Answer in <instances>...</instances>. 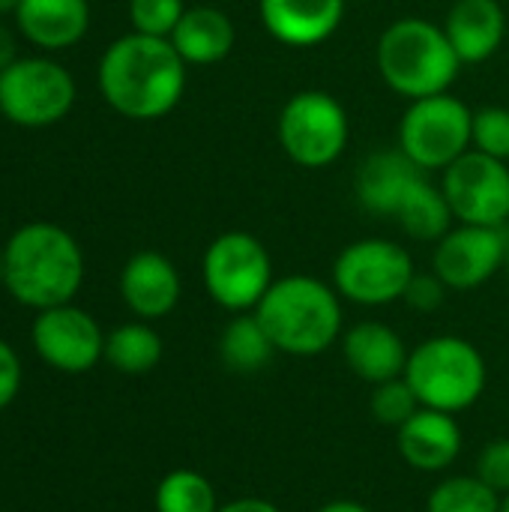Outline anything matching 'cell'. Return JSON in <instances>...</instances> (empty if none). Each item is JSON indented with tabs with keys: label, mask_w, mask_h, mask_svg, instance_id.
<instances>
[{
	"label": "cell",
	"mask_w": 509,
	"mask_h": 512,
	"mask_svg": "<svg viewBox=\"0 0 509 512\" xmlns=\"http://www.w3.org/2000/svg\"><path fill=\"white\" fill-rule=\"evenodd\" d=\"M441 27L462 66L486 63L507 39V12L498 0H456Z\"/></svg>",
	"instance_id": "d6986e66"
},
{
	"label": "cell",
	"mask_w": 509,
	"mask_h": 512,
	"mask_svg": "<svg viewBox=\"0 0 509 512\" xmlns=\"http://www.w3.org/2000/svg\"><path fill=\"white\" fill-rule=\"evenodd\" d=\"M18 30L45 51H63L84 39L90 27L87 0H21L15 9Z\"/></svg>",
	"instance_id": "ffe728a7"
},
{
	"label": "cell",
	"mask_w": 509,
	"mask_h": 512,
	"mask_svg": "<svg viewBox=\"0 0 509 512\" xmlns=\"http://www.w3.org/2000/svg\"><path fill=\"white\" fill-rule=\"evenodd\" d=\"M18 60V45H15V33L6 27V24H0V72L6 69V66H12Z\"/></svg>",
	"instance_id": "836d02e7"
},
{
	"label": "cell",
	"mask_w": 509,
	"mask_h": 512,
	"mask_svg": "<svg viewBox=\"0 0 509 512\" xmlns=\"http://www.w3.org/2000/svg\"><path fill=\"white\" fill-rule=\"evenodd\" d=\"M420 408H423V405H420L414 387H411L405 378L384 381V384H375V387H372L369 411H372L375 423H381V426L399 429V426H405Z\"/></svg>",
	"instance_id": "4316f807"
},
{
	"label": "cell",
	"mask_w": 509,
	"mask_h": 512,
	"mask_svg": "<svg viewBox=\"0 0 509 512\" xmlns=\"http://www.w3.org/2000/svg\"><path fill=\"white\" fill-rule=\"evenodd\" d=\"M462 426L456 414L420 408L405 426L396 429L399 456L420 474H441L453 468L462 453Z\"/></svg>",
	"instance_id": "e0dca14e"
},
{
	"label": "cell",
	"mask_w": 509,
	"mask_h": 512,
	"mask_svg": "<svg viewBox=\"0 0 509 512\" xmlns=\"http://www.w3.org/2000/svg\"><path fill=\"white\" fill-rule=\"evenodd\" d=\"M509 231L504 225H453L435 243L432 270L450 291H474L507 267Z\"/></svg>",
	"instance_id": "7c38bea8"
},
{
	"label": "cell",
	"mask_w": 509,
	"mask_h": 512,
	"mask_svg": "<svg viewBox=\"0 0 509 512\" xmlns=\"http://www.w3.org/2000/svg\"><path fill=\"white\" fill-rule=\"evenodd\" d=\"M276 354L279 351L270 342V336L261 327V321L255 318V312L234 315L225 324L222 336H219V357L237 375H255V372H261Z\"/></svg>",
	"instance_id": "7402d4cb"
},
{
	"label": "cell",
	"mask_w": 509,
	"mask_h": 512,
	"mask_svg": "<svg viewBox=\"0 0 509 512\" xmlns=\"http://www.w3.org/2000/svg\"><path fill=\"white\" fill-rule=\"evenodd\" d=\"M345 3L348 0H258V15L276 42L315 48L339 30Z\"/></svg>",
	"instance_id": "9a60e30c"
},
{
	"label": "cell",
	"mask_w": 509,
	"mask_h": 512,
	"mask_svg": "<svg viewBox=\"0 0 509 512\" xmlns=\"http://www.w3.org/2000/svg\"><path fill=\"white\" fill-rule=\"evenodd\" d=\"M84 282L78 240L51 222L18 228L3 246V288L36 312L72 303Z\"/></svg>",
	"instance_id": "7a4b0ae2"
},
{
	"label": "cell",
	"mask_w": 509,
	"mask_h": 512,
	"mask_svg": "<svg viewBox=\"0 0 509 512\" xmlns=\"http://www.w3.org/2000/svg\"><path fill=\"white\" fill-rule=\"evenodd\" d=\"M156 512H219V498L213 483L192 471V468H177L165 474L156 486Z\"/></svg>",
	"instance_id": "d4e9b609"
},
{
	"label": "cell",
	"mask_w": 509,
	"mask_h": 512,
	"mask_svg": "<svg viewBox=\"0 0 509 512\" xmlns=\"http://www.w3.org/2000/svg\"><path fill=\"white\" fill-rule=\"evenodd\" d=\"M105 360L123 375H147L162 360V339L150 324H120L105 336Z\"/></svg>",
	"instance_id": "cb8c5ba5"
},
{
	"label": "cell",
	"mask_w": 509,
	"mask_h": 512,
	"mask_svg": "<svg viewBox=\"0 0 509 512\" xmlns=\"http://www.w3.org/2000/svg\"><path fill=\"white\" fill-rule=\"evenodd\" d=\"M447 291H450V288L438 279L435 270H432V273H414V279H411V285H408V291H405L402 300H405L411 309H417V312H435V309L444 306Z\"/></svg>",
	"instance_id": "4dcf8cb0"
},
{
	"label": "cell",
	"mask_w": 509,
	"mask_h": 512,
	"mask_svg": "<svg viewBox=\"0 0 509 512\" xmlns=\"http://www.w3.org/2000/svg\"><path fill=\"white\" fill-rule=\"evenodd\" d=\"M375 63L384 84L408 102L450 93L462 60L444 27L429 18L405 15L387 24L375 45Z\"/></svg>",
	"instance_id": "277c9868"
},
{
	"label": "cell",
	"mask_w": 509,
	"mask_h": 512,
	"mask_svg": "<svg viewBox=\"0 0 509 512\" xmlns=\"http://www.w3.org/2000/svg\"><path fill=\"white\" fill-rule=\"evenodd\" d=\"M201 279L210 300L231 315L255 312V306L276 282L267 246L249 231L219 234L204 252Z\"/></svg>",
	"instance_id": "52a82bcc"
},
{
	"label": "cell",
	"mask_w": 509,
	"mask_h": 512,
	"mask_svg": "<svg viewBox=\"0 0 509 512\" xmlns=\"http://www.w3.org/2000/svg\"><path fill=\"white\" fill-rule=\"evenodd\" d=\"M474 111L453 93L408 102L399 120V150L423 171H444L471 150Z\"/></svg>",
	"instance_id": "ba28073f"
},
{
	"label": "cell",
	"mask_w": 509,
	"mask_h": 512,
	"mask_svg": "<svg viewBox=\"0 0 509 512\" xmlns=\"http://www.w3.org/2000/svg\"><path fill=\"white\" fill-rule=\"evenodd\" d=\"M186 9L183 0H129V21L135 33L171 39Z\"/></svg>",
	"instance_id": "f1b7e54d"
},
{
	"label": "cell",
	"mask_w": 509,
	"mask_h": 512,
	"mask_svg": "<svg viewBox=\"0 0 509 512\" xmlns=\"http://www.w3.org/2000/svg\"><path fill=\"white\" fill-rule=\"evenodd\" d=\"M405 381L423 408L462 414L483 399L489 369L474 342L444 333L411 348Z\"/></svg>",
	"instance_id": "5b68a950"
},
{
	"label": "cell",
	"mask_w": 509,
	"mask_h": 512,
	"mask_svg": "<svg viewBox=\"0 0 509 512\" xmlns=\"http://www.w3.org/2000/svg\"><path fill=\"white\" fill-rule=\"evenodd\" d=\"M315 512H375V510H369V507H366V504H360V501H330V504L318 507Z\"/></svg>",
	"instance_id": "e575fe53"
},
{
	"label": "cell",
	"mask_w": 509,
	"mask_h": 512,
	"mask_svg": "<svg viewBox=\"0 0 509 512\" xmlns=\"http://www.w3.org/2000/svg\"><path fill=\"white\" fill-rule=\"evenodd\" d=\"M255 318L267 330L279 354L318 357L342 339V297L333 285L294 273L270 285L255 306Z\"/></svg>",
	"instance_id": "3957f363"
},
{
	"label": "cell",
	"mask_w": 509,
	"mask_h": 512,
	"mask_svg": "<svg viewBox=\"0 0 509 512\" xmlns=\"http://www.w3.org/2000/svg\"><path fill=\"white\" fill-rule=\"evenodd\" d=\"M21 0H0V15H15Z\"/></svg>",
	"instance_id": "d590c367"
},
{
	"label": "cell",
	"mask_w": 509,
	"mask_h": 512,
	"mask_svg": "<svg viewBox=\"0 0 509 512\" xmlns=\"http://www.w3.org/2000/svg\"><path fill=\"white\" fill-rule=\"evenodd\" d=\"M183 282L171 258L162 252H135L120 273V297L141 318L156 321L177 309Z\"/></svg>",
	"instance_id": "2e32d148"
},
{
	"label": "cell",
	"mask_w": 509,
	"mask_h": 512,
	"mask_svg": "<svg viewBox=\"0 0 509 512\" xmlns=\"http://www.w3.org/2000/svg\"><path fill=\"white\" fill-rule=\"evenodd\" d=\"M219 512H282L276 504H270L267 498H237L222 504Z\"/></svg>",
	"instance_id": "d6a6232c"
},
{
	"label": "cell",
	"mask_w": 509,
	"mask_h": 512,
	"mask_svg": "<svg viewBox=\"0 0 509 512\" xmlns=\"http://www.w3.org/2000/svg\"><path fill=\"white\" fill-rule=\"evenodd\" d=\"M21 390V360L9 342L0 339V411L15 402Z\"/></svg>",
	"instance_id": "1f68e13d"
},
{
	"label": "cell",
	"mask_w": 509,
	"mask_h": 512,
	"mask_svg": "<svg viewBox=\"0 0 509 512\" xmlns=\"http://www.w3.org/2000/svg\"><path fill=\"white\" fill-rule=\"evenodd\" d=\"M441 192L456 222L465 225H507L509 168L480 150H468L441 171Z\"/></svg>",
	"instance_id": "8fae6325"
},
{
	"label": "cell",
	"mask_w": 509,
	"mask_h": 512,
	"mask_svg": "<svg viewBox=\"0 0 509 512\" xmlns=\"http://www.w3.org/2000/svg\"><path fill=\"white\" fill-rule=\"evenodd\" d=\"M507 273H509V252H507Z\"/></svg>",
	"instance_id": "f35d334b"
},
{
	"label": "cell",
	"mask_w": 509,
	"mask_h": 512,
	"mask_svg": "<svg viewBox=\"0 0 509 512\" xmlns=\"http://www.w3.org/2000/svg\"><path fill=\"white\" fill-rule=\"evenodd\" d=\"M0 285H3V249H0Z\"/></svg>",
	"instance_id": "74e56055"
},
{
	"label": "cell",
	"mask_w": 509,
	"mask_h": 512,
	"mask_svg": "<svg viewBox=\"0 0 509 512\" xmlns=\"http://www.w3.org/2000/svg\"><path fill=\"white\" fill-rule=\"evenodd\" d=\"M411 240L420 243H438L450 228H453V210L441 192V186H435L429 177L414 189V195L405 201V207L399 210V216L393 219Z\"/></svg>",
	"instance_id": "603a6c76"
},
{
	"label": "cell",
	"mask_w": 509,
	"mask_h": 512,
	"mask_svg": "<svg viewBox=\"0 0 509 512\" xmlns=\"http://www.w3.org/2000/svg\"><path fill=\"white\" fill-rule=\"evenodd\" d=\"M429 177L420 165H414L399 147L378 150L366 156L354 174V195L357 204L381 219H396L414 189Z\"/></svg>",
	"instance_id": "5bb4252c"
},
{
	"label": "cell",
	"mask_w": 509,
	"mask_h": 512,
	"mask_svg": "<svg viewBox=\"0 0 509 512\" xmlns=\"http://www.w3.org/2000/svg\"><path fill=\"white\" fill-rule=\"evenodd\" d=\"M342 357L360 381L375 387L384 381L405 378L411 351L390 324L360 321L342 333Z\"/></svg>",
	"instance_id": "ac0fdd59"
},
{
	"label": "cell",
	"mask_w": 509,
	"mask_h": 512,
	"mask_svg": "<svg viewBox=\"0 0 509 512\" xmlns=\"http://www.w3.org/2000/svg\"><path fill=\"white\" fill-rule=\"evenodd\" d=\"M282 153L300 168H330L348 147L351 123L345 105L327 90L294 93L276 120Z\"/></svg>",
	"instance_id": "8992f818"
},
{
	"label": "cell",
	"mask_w": 509,
	"mask_h": 512,
	"mask_svg": "<svg viewBox=\"0 0 509 512\" xmlns=\"http://www.w3.org/2000/svg\"><path fill=\"white\" fill-rule=\"evenodd\" d=\"M471 150H480L492 159L509 162V108L486 105V108L474 111Z\"/></svg>",
	"instance_id": "83f0119b"
},
{
	"label": "cell",
	"mask_w": 509,
	"mask_h": 512,
	"mask_svg": "<svg viewBox=\"0 0 509 512\" xmlns=\"http://www.w3.org/2000/svg\"><path fill=\"white\" fill-rule=\"evenodd\" d=\"M30 342L51 369L66 375L90 372L99 360H105V336L99 324L72 303L36 312Z\"/></svg>",
	"instance_id": "4fadbf2b"
},
{
	"label": "cell",
	"mask_w": 509,
	"mask_h": 512,
	"mask_svg": "<svg viewBox=\"0 0 509 512\" xmlns=\"http://www.w3.org/2000/svg\"><path fill=\"white\" fill-rule=\"evenodd\" d=\"M102 99L129 120H159L171 114L186 93V60L171 39L126 33L114 39L99 60Z\"/></svg>",
	"instance_id": "6da1fadb"
},
{
	"label": "cell",
	"mask_w": 509,
	"mask_h": 512,
	"mask_svg": "<svg viewBox=\"0 0 509 512\" xmlns=\"http://www.w3.org/2000/svg\"><path fill=\"white\" fill-rule=\"evenodd\" d=\"M426 512H501V495L477 474L447 477L432 489Z\"/></svg>",
	"instance_id": "484cf974"
},
{
	"label": "cell",
	"mask_w": 509,
	"mask_h": 512,
	"mask_svg": "<svg viewBox=\"0 0 509 512\" xmlns=\"http://www.w3.org/2000/svg\"><path fill=\"white\" fill-rule=\"evenodd\" d=\"M414 258L402 243L366 237L348 243L333 261V288L357 306H390L405 297L414 279Z\"/></svg>",
	"instance_id": "9c48e42d"
},
{
	"label": "cell",
	"mask_w": 509,
	"mask_h": 512,
	"mask_svg": "<svg viewBox=\"0 0 509 512\" xmlns=\"http://www.w3.org/2000/svg\"><path fill=\"white\" fill-rule=\"evenodd\" d=\"M75 105V78L48 57H18L0 72V114L24 129L60 123Z\"/></svg>",
	"instance_id": "30bf717a"
},
{
	"label": "cell",
	"mask_w": 509,
	"mask_h": 512,
	"mask_svg": "<svg viewBox=\"0 0 509 512\" xmlns=\"http://www.w3.org/2000/svg\"><path fill=\"white\" fill-rule=\"evenodd\" d=\"M474 474L501 498L509 495V438H495L483 447Z\"/></svg>",
	"instance_id": "f546056e"
},
{
	"label": "cell",
	"mask_w": 509,
	"mask_h": 512,
	"mask_svg": "<svg viewBox=\"0 0 509 512\" xmlns=\"http://www.w3.org/2000/svg\"><path fill=\"white\" fill-rule=\"evenodd\" d=\"M237 42L234 21L216 6H189L171 33V45L186 60V66L222 63Z\"/></svg>",
	"instance_id": "44dd1931"
},
{
	"label": "cell",
	"mask_w": 509,
	"mask_h": 512,
	"mask_svg": "<svg viewBox=\"0 0 509 512\" xmlns=\"http://www.w3.org/2000/svg\"><path fill=\"white\" fill-rule=\"evenodd\" d=\"M501 512H509V495H504V498H501Z\"/></svg>",
	"instance_id": "8d00e7d4"
}]
</instances>
